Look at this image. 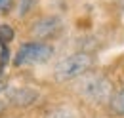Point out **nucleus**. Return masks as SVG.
Wrapping results in <instances>:
<instances>
[{
	"instance_id": "f257e3e1",
	"label": "nucleus",
	"mask_w": 124,
	"mask_h": 118,
	"mask_svg": "<svg viewBox=\"0 0 124 118\" xmlns=\"http://www.w3.org/2000/svg\"><path fill=\"white\" fill-rule=\"evenodd\" d=\"M78 91L84 99L97 105H109L115 93L113 84L107 76H103L101 73H92V71L84 74L82 82L78 84Z\"/></svg>"
},
{
	"instance_id": "f03ea898",
	"label": "nucleus",
	"mask_w": 124,
	"mask_h": 118,
	"mask_svg": "<svg viewBox=\"0 0 124 118\" xmlns=\"http://www.w3.org/2000/svg\"><path fill=\"white\" fill-rule=\"evenodd\" d=\"M95 63V57L88 52H77L73 55H67L63 57L55 69H54V76L55 80L59 82H67V80H73V78H78L82 74L90 73Z\"/></svg>"
},
{
	"instance_id": "7ed1b4c3",
	"label": "nucleus",
	"mask_w": 124,
	"mask_h": 118,
	"mask_svg": "<svg viewBox=\"0 0 124 118\" xmlns=\"http://www.w3.org/2000/svg\"><path fill=\"white\" fill-rule=\"evenodd\" d=\"M54 55V46L40 40H31L19 46L14 55V67H25V65H36L46 63Z\"/></svg>"
},
{
	"instance_id": "20e7f679",
	"label": "nucleus",
	"mask_w": 124,
	"mask_h": 118,
	"mask_svg": "<svg viewBox=\"0 0 124 118\" xmlns=\"http://www.w3.org/2000/svg\"><path fill=\"white\" fill-rule=\"evenodd\" d=\"M61 27H63V23H61L59 17H55V15H48V17H42V19L34 21V25L31 27V34L36 38V40L44 42L46 38L55 36V34L61 30Z\"/></svg>"
},
{
	"instance_id": "39448f33",
	"label": "nucleus",
	"mask_w": 124,
	"mask_h": 118,
	"mask_svg": "<svg viewBox=\"0 0 124 118\" xmlns=\"http://www.w3.org/2000/svg\"><path fill=\"white\" fill-rule=\"evenodd\" d=\"M10 103L17 105V107H29V105L38 101V91L32 88H14L8 93Z\"/></svg>"
},
{
	"instance_id": "423d86ee",
	"label": "nucleus",
	"mask_w": 124,
	"mask_h": 118,
	"mask_svg": "<svg viewBox=\"0 0 124 118\" xmlns=\"http://www.w3.org/2000/svg\"><path fill=\"white\" fill-rule=\"evenodd\" d=\"M109 109L113 111V114L124 116V86L115 89V93L111 97V103H109Z\"/></svg>"
},
{
	"instance_id": "0eeeda50",
	"label": "nucleus",
	"mask_w": 124,
	"mask_h": 118,
	"mask_svg": "<svg viewBox=\"0 0 124 118\" xmlns=\"http://www.w3.org/2000/svg\"><path fill=\"white\" fill-rule=\"evenodd\" d=\"M16 32L10 25H0V44H10L14 40Z\"/></svg>"
},
{
	"instance_id": "6e6552de",
	"label": "nucleus",
	"mask_w": 124,
	"mask_h": 118,
	"mask_svg": "<svg viewBox=\"0 0 124 118\" xmlns=\"http://www.w3.org/2000/svg\"><path fill=\"white\" fill-rule=\"evenodd\" d=\"M12 6H14V0H0V12H2V14L10 12Z\"/></svg>"
},
{
	"instance_id": "1a4fd4ad",
	"label": "nucleus",
	"mask_w": 124,
	"mask_h": 118,
	"mask_svg": "<svg viewBox=\"0 0 124 118\" xmlns=\"http://www.w3.org/2000/svg\"><path fill=\"white\" fill-rule=\"evenodd\" d=\"M32 6V0H21V15H25Z\"/></svg>"
},
{
	"instance_id": "9d476101",
	"label": "nucleus",
	"mask_w": 124,
	"mask_h": 118,
	"mask_svg": "<svg viewBox=\"0 0 124 118\" xmlns=\"http://www.w3.org/2000/svg\"><path fill=\"white\" fill-rule=\"evenodd\" d=\"M6 86H8V84H6L4 80H0V91H4V89H6Z\"/></svg>"
}]
</instances>
